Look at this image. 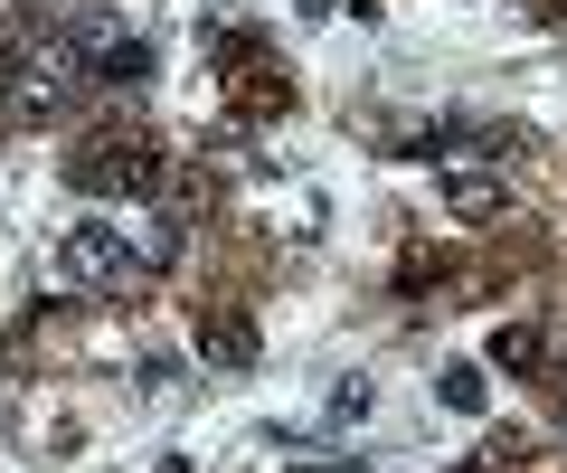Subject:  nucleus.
<instances>
[{"label": "nucleus", "mask_w": 567, "mask_h": 473, "mask_svg": "<svg viewBox=\"0 0 567 473\" xmlns=\"http://www.w3.org/2000/svg\"><path fill=\"white\" fill-rule=\"evenodd\" d=\"M48 285L58 294H123V285H142V256H133V237H123V218H76L48 247Z\"/></svg>", "instance_id": "nucleus-1"}, {"label": "nucleus", "mask_w": 567, "mask_h": 473, "mask_svg": "<svg viewBox=\"0 0 567 473\" xmlns=\"http://www.w3.org/2000/svg\"><path fill=\"white\" fill-rule=\"evenodd\" d=\"M152 143H123V133H104V143H85L76 162H66V181L85 189V199H123V189H152Z\"/></svg>", "instance_id": "nucleus-2"}, {"label": "nucleus", "mask_w": 567, "mask_h": 473, "mask_svg": "<svg viewBox=\"0 0 567 473\" xmlns=\"http://www.w3.org/2000/svg\"><path fill=\"white\" fill-rule=\"evenodd\" d=\"M123 48V20L114 10H76V20H58V39H48V58H66L76 76H104V58Z\"/></svg>", "instance_id": "nucleus-3"}, {"label": "nucleus", "mask_w": 567, "mask_h": 473, "mask_svg": "<svg viewBox=\"0 0 567 473\" xmlns=\"http://www.w3.org/2000/svg\"><path fill=\"white\" fill-rule=\"evenodd\" d=\"M445 208H454V218H502V208H511V181H483V171H445Z\"/></svg>", "instance_id": "nucleus-4"}, {"label": "nucleus", "mask_w": 567, "mask_h": 473, "mask_svg": "<svg viewBox=\"0 0 567 473\" xmlns=\"http://www.w3.org/2000/svg\"><path fill=\"white\" fill-rule=\"evenodd\" d=\"M123 237H133L142 275H162V266H181V218H123Z\"/></svg>", "instance_id": "nucleus-5"}, {"label": "nucleus", "mask_w": 567, "mask_h": 473, "mask_svg": "<svg viewBox=\"0 0 567 473\" xmlns=\"http://www.w3.org/2000/svg\"><path fill=\"white\" fill-rule=\"evenodd\" d=\"M199 350L208 360H256V331L246 322H199Z\"/></svg>", "instance_id": "nucleus-6"}, {"label": "nucleus", "mask_w": 567, "mask_h": 473, "mask_svg": "<svg viewBox=\"0 0 567 473\" xmlns=\"http://www.w3.org/2000/svg\"><path fill=\"white\" fill-rule=\"evenodd\" d=\"M492 360H502V370H529V360H539V331H502V341H492Z\"/></svg>", "instance_id": "nucleus-7"}, {"label": "nucleus", "mask_w": 567, "mask_h": 473, "mask_svg": "<svg viewBox=\"0 0 567 473\" xmlns=\"http://www.w3.org/2000/svg\"><path fill=\"white\" fill-rule=\"evenodd\" d=\"M445 398L454 408H483V370H445Z\"/></svg>", "instance_id": "nucleus-8"}, {"label": "nucleus", "mask_w": 567, "mask_h": 473, "mask_svg": "<svg viewBox=\"0 0 567 473\" xmlns=\"http://www.w3.org/2000/svg\"><path fill=\"white\" fill-rule=\"evenodd\" d=\"M303 473H360V464H303Z\"/></svg>", "instance_id": "nucleus-9"}]
</instances>
